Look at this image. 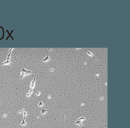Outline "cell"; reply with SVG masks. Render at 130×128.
I'll return each instance as SVG.
<instances>
[{"mask_svg": "<svg viewBox=\"0 0 130 128\" xmlns=\"http://www.w3.org/2000/svg\"><path fill=\"white\" fill-rule=\"evenodd\" d=\"M32 74V72L30 70H26L24 68H22V69L21 70V76H20V78H19V79L18 80V81L20 79L24 78L25 76H27V75H30V74Z\"/></svg>", "mask_w": 130, "mask_h": 128, "instance_id": "obj_1", "label": "cell"}, {"mask_svg": "<svg viewBox=\"0 0 130 128\" xmlns=\"http://www.w3.org/2000/svg\"><path fill=\"white\" fill-rule=\"evenodd\" d=\"M14 48H10V50H9L8 51H9V53L7 56V60L5 61V62L1 63V65H11V62H10V58H11V53H12V51L13 50Z\"/></svg>", "mask_w": 130, "mask_h": 128, "instance_id": "obj_2", "label": "cell"}, {"mask_svg": "<svg viewBox=\"0 0 130 128\" xmlns=\"http://www.w3.org/2000/svg\"><path fill=\"white\" fill-rule=\"evenodd\" d=\"M35 80H36V79L34 78L33 79V80L31 81L30 84V88L31 89H32L34 87H35Z\"/></svg>", "mask_w": 130, "mask_h": 128, "instance_id": "obj_3", "label": "cell"}, {"mask_svg": "<svg viewBox=\"0 0 130 128\" xmlns=\"http://www.w3.org/2000/svg\"><path fill=\"white\" fill-rule=\"evenodd\" d=\"M87 53V54L89 55V56H91V57H92L93 58H94L95 59V60H96V59H95V58L94 57V55H93V54L91 52H90V51H86V50H85L84 49H83Z\"/></svg>", "mask_w": 130, "mask_h": 128, "instance_id": "obj_4", "label": "cell"}, {"mask_svg": "<svg viewBox=\"0 0 130 128\" xmlns=\"http://www.w3.org/2000/svg\"><path fill=\"white\" fill-rule=\"evenodd\" d=\"M50 59V58L48 56H47L44 59H41V61H43V62H48Z\"/></svg>", "mask_w": 130, "mask_h": 128, "instance_id": "obj_5", "label": "cell"}, {"mask_svg": "<svg viewBox=\"0 0 130 128\" xmlns=\"http://www.w3.org/2000/svg\"><path fill=\"white\" fill-rule=\"evenodd\" d=\"M43 105V103H42V102H40V103H39V106L40 107V106H42Z\"/></svg>", "mask_w": 130, "mask_h": 128, "instance_id": "obj_6", "label": "cell"}, {"mask_svg": "<svg viewBox=\"0 0 130 128\" xmlns=\"http://www.w3.org/2000/svg\"><path fill=\"white\" fill-rule=\"evenodd\" d=\"M40 92H37V93H36V95H40Z\"/></svg>", "mask_w": 130, "mask_h": 128, "instance_id": "obj_7", "label": "cell"}]
</instances>
